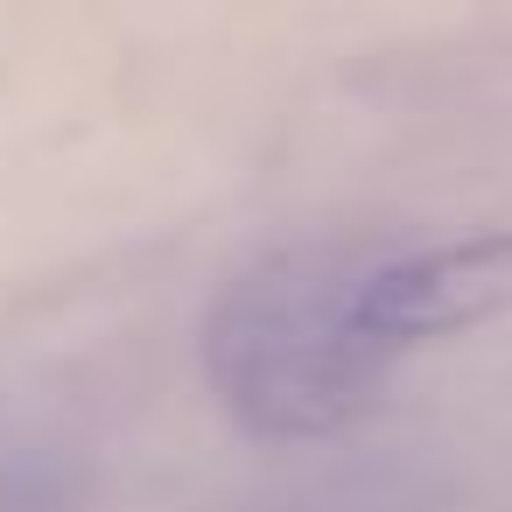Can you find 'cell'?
I'll list each match as a JSON object with an SVG mask.
<instances>
[{
	"label": "cell",
	"mask_w": 512,
	"mask_h": 512,
	"mask_svg": "<svg viewBox=\"0 0 512 512\" xmlns=\"http://www.w3.org/2000/svg\"><path fill=\"white\" fill-rule=\"evenodd\" d=\"M85 505V456L15 414V407H0V512H78Z\"/></svg>",
	"instance_id": "2"
},
{
	"label": "cell",
	"mask_w": 512,
	"mask_h": 512,
	"mask_svg": "<svg viewBox=\"0 0 512 512\" xmlns=\"http://www.w3.org/2000/svg\"><path fill=\"white\" fill-rule=\"evenodd\" d=\"M512 295V239H309L253 260L204 316V379L260 442L351 428L400 358Z\"/></svg>",
	"instance_id": "1"
}]
</instances>
